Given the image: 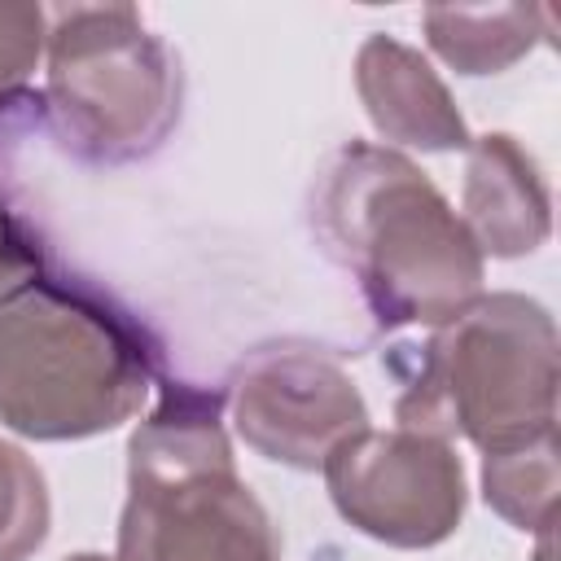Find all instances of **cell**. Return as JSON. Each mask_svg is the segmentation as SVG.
Wrapping results in <instances>:
<instances>
[{
  "label": "cell",
  "instance_id": "obj_1",
  "mask_svg": "<svg viewBox=\"0 0 561 561\" xmlns=\"http://www.w3.org/2000/svg\"><path fill=\"white\" fill-rule=\"evenodd\" d=\"M311 228L381 329L447 324L482 294L486 259L443 188L399 149L351 140L316 180Z\"/></svg>",
  "mask_w": 561,
  "mask_h": 561
},
{
  "label": "cell",
  "instance_id": "obj_2",
  "mask_svg": "<svg viewBox=\"0 0 561 561\" xmlns=\"http://www.w3.org/2000/svg\"><path fill=\"white\" fill-rule=\"evenodd\" d=\"M158 381L149 329L88 280L35 276L0 302V421L35 443H79L131 421Z\"/></svg>",
  "mask_w": 561,
  "mask_h": 561
},
{
  "label": "cell",
  "instance_id": "obj_3",
  "mask_svg": "<svg viewBox=\"0 0 561 561\" xmlns=\"http://www.w3.org/2000/svg\"><path fill=\"white\" fill-rule=\"evenodd\" d=\"M114 561H280V539L241 482L224 399L167 381L131 430Z\"/></svg>",
  "mask_w": 561,
  "mask_h": 561
},
{
  "label": "cell",
  "instance_id": "obj_4",
  "mask_svg": "<svg viewBox=\"0 0 561 561\" xmlns=\"http://www.w3.org/2000/svg\"><path fill=\"white\" fill-rule=\"evenodd\" d=\"M408 351L394 421L438 438H465L482 456L557 430L561 351L543 302L500 289Z\"/></svg>",
  "mask_w": 561,
  "mask_h": 561
},
{
  "label": "cell",
  "instance_id": "obj_5",
  "mask_svg": "<svg viewBox=\"0 0 561 561\" xmlns=\"http://www.w3.org/2000/svg\"><path fill=\"white\" fill-rule=\"evenodd\" d=\"M44 110L61 145L101 167L149 158L180 123V57L136 4L48 9Z\"/></svg>",
  "mask_w": 561,
  "mask_h": 561
},
{
  "label": "cell",
  "instance_id": "obj_6",
  "mask_svg": "<svg viewBox=\"0 0 561 561\" xmlns=\"http://www.w3.org/2000/svg\"><path fill=\"white\" fill-rule=\"evenodd\" d=\"M320 473L337 517L386 548H438L465 522L469 486L451 438L364 425L324 456Z\"/></svg>",
  "mask_w": 561,
  "mask_h": 561
},
{
  "label": "cell",
  "instance_id": "obj_7",
  "mask_svg": "<svg viewBox=\"0 0 561 561\" xmlns=\"http://www.w3.org/2000/svg\"><path fill=\"white\" fill-rule=\"evenodd\" d=\"M228 412L241 443L285 469H320L324 456L368 425V403L342 359L311 342L250 351L228 381Z\"/></svg>",
  "mask_w": 561,
  "mask_h": 561
},
{
  "label": "cell",
  "instance_id": "obj_8",
  "mask_svg": "<svg viewBox=\"0 0 561 561\" xmlns=\"http://www.w3.org/2000/svg\"><path fill=\"white\" fill-rule=\"evenodd\" d=\"M460 224L469 228L482 259H526L552 232V188L535 153L508 136L486 131L469 140Z\"/></svg>",
  "mask_w": 561,
  "mask_h": 561
},
{
  "label": "cell",
  "instance_id": "obj_9",
  "mask_svg": "<svg viewBox=\"0 0 561 561\" xmlns=\"http://www.w3.org/2000/svg\"><path fill=\"white\" fill-rule=\"evenodd\" d=\"M355 92L377 127V136L390 145H408L421 153H456L469 149V123L456 110V96L421 57L412 44L394 35H368L355 53Z\"/></svg>",
  "mask_w": 561,
  "mask_h": 561
},
{
  "label": "cell",
  "instance_id": "obj_10",
  "mask_svg": "<svg viewBox=\"0 0 561 561\" xmlns=\"http://www.w3.org/2000/svg\"><path fill=\"white\" fill-rule=\"evenodd\" d=\"M421 26L430 53L469 79L508 70L552 35V18L539 4H430Z\"/></svg>",
  "mask_w": 561,
  "mask_h": 561
},
{
  "label": "cell",
  "instance_id": "obj_11",
  "mask_svg": "<svg viewBox=\"0 0 561 561\" xmlns=\"http://www.w3.org/2000/svg\"><path fill=\"white\" fill-rule=\"evenodd\" d=\"M482 500L517 530L548 535L557 504V430L482 456Z\"/></svg>",
  "mask_w": 561,
  "mask_h": 561
},
{
  "label": "cell",
  "instance_id": "obj_12",
  "mask_svg": "<svg viewBox=\"0 0 561 561\" xmlns=\"http://www.w3.org/2000/svg\"><path fill=\"white\" fill-rule=\"evenodd\" d=\"M53 526V500L39 465L0 438V561H31Z\"/></svg>",
  "mask_w": 561,
  "mask_h": 561
},
{
  "label": "cell",
  "instance_id": "obj_13",
  "mask_svg": "<svg viewBox=\"0 0 561 561\" xmlns=\"http://www.w3.org/2000/svg\"><path fill=\"white\" fill-rule=\"evenodd\" d=\"M48 44V9L0 4V96L22 92Z\"/></svg>",
  "mask_w": 561,
  "mask_h": 561
},
{
  "label": "cell",
  "instance_id": "obj_14",
  "mask_svg": "<svg viewBox=\"0 0 561 561\" xmlns=\"http://www.w3.org/2000/svg\"><path fill=\"white\" fill-rule=\"evenodd\" d=\"M35 276H44L39 241H35V232L18 219V210L0 193V302L22 294Z\"/></svg>",
  "mask_w": 561,
  "mask_h": 561
},
{
  "label": "cell",
  "instance_id": "obj_15",
  "mask_svg": "<svg viewBox=\"0 0 561 561\" xmlns=\"http://www.w3.org/2000/svg\"><path fill=\"white\" fill-rule=\"evenodd\" d=\"M535 561H552V530L539 535V552H535Z\"/></svg>",
  "mask_w": 561,
  "mask_h": 561
},
{
  "label": "cell",
  "instance_id": "obj_16",
  "mask_svg": "<svg viewBox=\"0 0 561 561\" xmlns=\"http://www.w3.org/2000/svg\"><path fill=\"white\" fill-rule=\"evenodd\" d=\"M66 561H114V557H101V552H75V557H66Z\"/></svg>",
  "mask_w": 561,
  "mask_h": 561
}]
</instances>
